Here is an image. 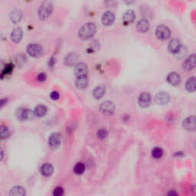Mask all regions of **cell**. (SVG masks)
Here are the masks:
<instances>
[{"mask_svg":"<svg viewBox=\"0 0 196 196\" xmlns=\"http://www.w3.org/2000/svg\"><path fill=\"white\" fill-rule=\"evenodd\" d=\"M28 54L33 58H38L41 55L43 52V47L38 44H30L26 48Z\"/></svg>","mask_w":196,"mask_h":196,"instance_id":"obj_5","label":"cell"},{"mask_svg":"<svg viewBox=\"0 0 196 196\" xmlns=\"http://www.w3.org/2000/svg\"><path fill=\"white\" fill-rule=\"evenodd\" d=\"M185 89L188 92H193L196 90V78L190 77L185 82Z\"/></svg>","mask_w":196,"mask_h":196,"instance_id":"obj_23","label":"cell"},{"mask_svg":"<svg viewBox=\"0 0 196 196\" xmlns=\"http://www.w3.org/2000/svg\"><path fill=\"white\" fill-rule=\"evenodd\" d=\"M168 49L173 54H179L182 50L181 41L177 38L172 39L168 44Z\"/></svg>","mask_w":196,"mask_h":196,"instance_id":"obj_9","label":"cell"},{"mask_svg":"<svg viewBox=\"0 0 196 196\" xmlns=\"http://www.w3.org/2000/svg\"><path fill=\"white\" fill-rule=\"evenodd\" d=\"M167 81L173 86H178L181 83V77L176 72H171L167 75Z\"/></svg>","mask_w":196,"mask_h":196,"instance_id":"obj_14","label":"cell"},{"mask_svg":"<svg viewBox=\"0 0 196 196\" xmlns=\"http://www.w3.org/2000/svg\"><path fill=\"white\" fill-rule=\"evenodd\" d=\"M115 21V15L111 11H106L102 15L101 22L104 26H111Z\"/></svg>","mask_w":196,"mask_h":196,"instance_id":"obj_13","label":"cell"},{"mask_svg":"<svg viewBox=\"0 0 196 196\" xmlns=\"http://www.w3.org/2000/svg\"><path fill=\"white\" fill-rule=\"evenodd\" d=\"M50 96H51V98L52 99V100H57L58 98L60 97V94H59V93H58V92L52 91L51 93V95H50Z\"/></svg>","mask_w":196,"mask_h":196,"instance_id":"obj_34","label":"cell"},{"mask_svg":"<svg viewBox=\"0 0 196 196\" xmlns=\"http://www.w3.org/2000/svg\"><path fill=\"white\" fill-rule=\"evenodd\" d=\"M54 61H55V60L54 59V58H53V57H51V59L48 61V65H50V66H53L54 64Z\"/></svg>","mask_w":196,"mask_h":196,"instance_id":"obj_36","label":"cell"},{"mask_svg":"<svg viewBox=\"0 0 196 196\" xmlns=\"http://www.w3.org/2000/svg\"><path fill=\"white\" fill-rule=\"evenodd\" d=\"M53 11V5L50 2H44L38 9V17L41 20H44L51 15Z\"/></svg>","mask_w":196,"mask_h":196,"instance_id":"obj_2","label":"cell"},{"mask_svg":"<svg viewBox=\"0 0 196 196\" xmlns=\"http://www.w3.org/2000/svg\"><path fill=\"white\" fill-rule=\"evenodd\" d=\"M182 127L187 131H194L196 130V116H190L182 121Z\"/></svg>","mask_w":196,"mask_h":196,"instance_id":"obj_4","label":"cell"},{"mask_svg":"<svg viewBox=\"0 0 196 196\" xmlns=\"http://www.w3.org/2000/svg\"><path fill=\"white\" fill-rule=\"evenodd\" d=\"M0 133H1V138L3 139H6L9 136V130L8 129V127H5V126H1V129H0Z\"/></svg>","mask_w":196,"mask_h":196,"instance_id":"obj_30","label":"cell"},{"mask_svg":"<svg viewBox=\"0 0 196 196\" xmlns=\"http://www.w3.org/2000/svg\"><path fill=\"white\" fill-rule=\"evenodd\" d=\"M9 196H26V189L22 186H15L11 188Z\"/></svg>","mask_w":196,"mask_h":196,"instance_id":"obj_22","label":"cell"},{"mask_svg":"<svg viewBox=\"0 0 196 196\" xmlns=\"http://www.w3.org/2000/svg\"><path fill=\"white\" fill-rule=\"evenodd\" d=\"M163 150L160 147H155L152 150V156L154 159H160L163 156Z\"/></svg>","mask_w":196,"mask_h":196,"instance_id":"obj_28","label":"cell"},{"mask_svg":"<svg viewBox=\"0 0 196 196\" xmlns=\"http://www.w3.org/2000/svg\"><path fill=\"white\" fill-rule=\"evenodd\" d=\"M85 165L82 162H78L74 167V173L77 175H81L84 173Z\"/></svg>","mask_w":196,"mask_h":196,"instance_id":"obj_27","label":"cell"},{"mask_svg":"<svg viewBox=\"0 0 196 196\" xmlns=\"http://www.w3.org/2000/svg\"><path fill=\"white\" fill-rule=\"evenodd\" d=\"M23 35V31L21 28H15L11 33V40L15 43L19 42L22 38Z\"/></svg>","mask_w":196,"mask_h":196,"instance_id":"obj_18","label":"cell"},{"mask_svg":"<svg viewBox=\"0 0 196 196\" xmlns=\"http://www.w3.org/2000/svg\"><path fill=\"white\" fill-rule=\"evenodd\" d=\"M105 93H106V87L103 85H100L93 89V96L95 99L98 100V99H100L105 94Z\"/></svg>","mask_w":196,"mask_h":196,"instance_id":"obj_24","label":"cell"},{"mask_svg":"<svg viewBox=\"0 0 196 196\" xmlns=\"http://www.w3.org/2000/svg\"><path fill=\"white\" fill-rule=\"evenodd\" d=\"M196 67V54H191L189 55L184 61L182 63V68L183 69L186 70V71H190V70L194 69Z\"/></svg>","mask_w":196,"mask_h":196,"instance_id":"obj_8","label":"cell"},{"mask_svg":"<svg viewBox=\"0 0 196 196\" xmlns=\"http://www.w3.org/2000/svg\"><path fill=\"white\" fill-rule=\"evenodd\" d=\"M33 113L35 117H42L47 113V107L44 105H38L34 109Z\"/></svg>","mask_w":196,"mask_h":196,"instance_id":"obj_25","label":"cell"},{"mask_svg":"<svg viewBox=\"0 0 196 196\" xmlns=\"http://www.w3.org/2000/svg\"><path fill=\"white\" fill-rule=\"evenodd\" d=\"M75 75L78 78H87L88 74V68L84 63L80 62L76 64L75 68Z\"/></svg>","mask_w":196,"mask_h":196,"instance_id":"obj_7","label":"cell"},{"mask_svg":"<svg viewBox=\"0 0 196 196\" xmlns=\"http://www.w3.org/2000/svg\"><path fill=\"white\" fill-rule=\"evenodd\" d=\"M136 19V14L133 9H129V10L126 11L124 12V15H123V22L127 25H130V24L133 23Z\"/></svg>","mask_w":196,"mask_h":196,"instance_id":"obj_15","label":"cell"},{"mask_svg":"<svg viewBox=\"0 0 196 196\" xmlns=\"http://www.w3.org/2000/svg\"><path fill=\"white\" fill-rule=\"evenodd\" d=\"M149 29V22L147 19H140L137 22L136 29L139 32H146Z\"/></svg>","mask_w":196,"mask_h":196,"instance_id":"obj_20","label":"cell"},{"mask_svg":"<svg viewBox=\"0 0 196 196\" xmlns=\"http://www.w3.org/2000/svg\"><path fill=\"white\" fill-rule=\"evenodd\" d=\"M37 78L38 81H40V82H43V81H44L46 80L47 76H46L45 73H40V74H38V75Z\"/></svg>","mask_w":196,"mask_h":196,"instance_id":"obj_33","label":"cell"},{"mask_svg":"<svg viewBox=\"0 0 196 196\" xmlns=\"http://www.w3.org/2000/svg\"><path fill=\"white\" fill-rule=\"evenodd\" d=\"M53 196H64V191L62 187H56L54 190H53Z\"/></svg>","mask_w":196,"mask_h":196,"instance_id":"obj_31","label":"cell"},{"mask_svg":"<svg viewBox=\"0 0 196 196\" xmlns=\"http://www.w3.org/2000/svg\"><path fill=\"white\" fill-rule=\"evenodd\" d=\"M170 29L165 25H159L156 27V35L160 40H166L170 37Z\"/></svg>","mask_w":196,"mask_h":196,"instance_id":"obj_3","label":"cell"},{"mask_svg":"<svg viewBox=\"0 0 196 196\" xmlns=\"http://www.w3.org/2000/svg\"><path fill=\"white\" fill-rule=\"evenodd\" d=\"M78 58H79V57H78L77 53H69V54H68L64 57V64L68 65V66H72V65H74V64L78 62Z\"/></svg>","mask_w":196,"mask_h":196,"instance_id":"obj_17","label":"cell"},{"mask_svg":"<svg viewBox=\"0 0 196 196\" xmlns=\"http://www.w3.org/2000/svg\"><path fill=\"white\" fill-rule=\"evenodd\" d=\"M7 102V99H2V103H1V107H3V105L5 104V103Z\"/></svg>","mask_w":196,"mask_h":196,"instance_id":"obj_37","label":"cell"},{"mask_svg":"<svg viewBox=\"0 0 196 196\" xmlns=\"http://www.w3.org/2000/svg\"><path fill=\"white\" fill-rule=\"evenodd\" d=\"M100 110L106 115H111L115 111V105L112 101L107 100L100 105Z\"/></svg>","mask_w":196,"mask_h":196,"instance_id":"obj_6","label":"cell"},{"mask_svg":"<svg viewBox=\"0 0 196 196\" xmlns=\"http://www.w3.org/2000/svg\"><path fill=\"white\" fill-rule=\"evenodd\" d=\"M23 13L19 9H13L9 12V19L13 23H18L22 19Z\"/></svg>","mask_w":196,"mask_h":196,"instance_id":"obj_16","label":"cell"},{"mask_svg":"<svg viewBox=\"0 0 196 196\" xmlns=\"http://www.w3.org/2000/svg\"><path fill=\"white\" fill-rule=\"evenodd\" d=\"M166 196H179V194H178L177 191H175V190H170V191H168Z\"/></svg>","mask_w":196,"mask_h":196,"instance_id":"obj_35","label":"cell"},{"mask_svg":"<svg viewBox=\"0 0 196 196\" xmlns=\"http://www.w3.org/2000/svg\"><path fill=\"white\" fill-rule=\"evenodd\" d=\"M40 172L44 176H51L54 173V167L51 163L45 162L41 166Z\"/></svg>","mask_w":196,"mask_h":196,"instance_id":"obj_19","label":"cell"},{"mask_svg":"<svg viewBox=\"0 0 196 196\" xmlns=\"http://www.w3.org/2000/svg\"><path fill=\"white\" fill-rule=\"evenodd\" d=\"M5 69L3 71H2V77H3L4 75H7V74H9V73H10L11 71H12V70L13 69V68H12V64H8L6 67H5Z\"/></svg>","mask_w":196,"mask_h":196,"instance_id":"obj_32","label":"cell"},{"mask_svg":"<svg viewBox=\"0 0 196 196\" xmlns=\"http://www.w3.org/2000/svg\"><path fill=\"white\" fill-rule=\"evenodd\" d=\"M88 80L87 78H78L75 82V85L78 89H84L87 87Z\"/></svg>","mask_w":196,"mask_h":196,"instance_id":"obj_26","label":"cell"},{"mask_svg":"<svg viewBox=\"0 0 196 196\" xmlns=\"http://www.w3.org/2000/svg\"><path fill=\"white\" fill-rule=\"evenodd\" d=\"M48 144L51 149H58L61 144V135L58 133H53L48 138Z\"/></svg>","mask_w":196,"mask_h":196,"instance_id":"obj_12","label":"cell"},{"mask_svg":"<svg viewBox=\"0 0 196 196\" xmlns=\"http://www.w3.org/2000/svg\"><path fill=\"white\" fill-rule=\"evenodd\" d=\"M96 136L100 139H105L108 136V131L104 128H100L96 133Z\"/></svg>","mask_w":196,"mask_h":196,"instance_id":"obj_29","label":"cell"},{"mask_svg":"<svg viewBox=\"0 0 196 196\" xmlns=\"http://www.w3.org/2000/svg\"><path fill=\"white\" fill-rule=\"evenodd\" d=\"M138 103L141 107H148L151 103V96L149 93L143 91L139 94L138 98Z\"/></svg>","mask_w":196,"mask_h":196,"instance_id":"obj_11","label":"cell"},{"mask_svg":"<svg viewBox=\"0 0 196 196\" xmlns=\"http://www.w3.org/2000/svg\"><path fill=\"white\" fill-rule=\"evenodd\" d=\"M154 100L158 105H166L170 101V96L166 92L161 91L155 96Z\"/></svg>","mask_w":196,"mask_h":196,"instance_id":"obj_10","label":"cell"},{"mask_svg":"<svg viewBox=\"0 0 196 196\" xmlns=\"http://www.w3.org/2000/svg\"><path fill=\"white\" fill-rule=\"evenodd\" d=\"M17 117L21 120H26L30 118L32 113L29 109L26 108H19L17 110Z\"/></svg>","mask_w":196,"mask_h":196,"instance_id":"obj_21","label":"cell"},{"mask_svg":"<svg viewBox=\"0 0 196 196\" xmlns=\"http://www.w3.org/2000/svg\"><path fill=\"white\" fill-rule=\"evenodd\" d=\"M96 32V26L93 22H87L80 28L78 36L83 40H87L93 37Z\"/></svg>","mask_w":196,"mask_h":196,"instance_id":"obj_1","label":"cell"}]
</instances>
